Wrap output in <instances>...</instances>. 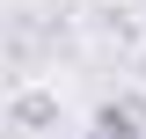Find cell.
Here are the masks:
<instances>
[{"label":"cell","mask_w":146,"mask_h":139,"mask_svg":"<svg viewBox=\"0 0 146 139\" xmlns=\"http://www.w3.org/2000/svg\"><path fill=\"white\" fill-rule=\"evenodd\" d=\"M88 139H146L139 103H102V110H95V124H88Z\"/></svg>","instance_id":"cell-1"},{"label":"cell","mask_w":146,"mask_h":139,"mask_svg":"<svg viewBox=\"0 0 146 139\" xmlns=\"http://www.w3.org/2000/svg\"><path fill=\"white\" fill-rule=\"evenodd\" d=\"M44 117H51L44 95H22V103H15V124H44Z\"/></svg>","instance_id":"cell-2"}]
</instances>
